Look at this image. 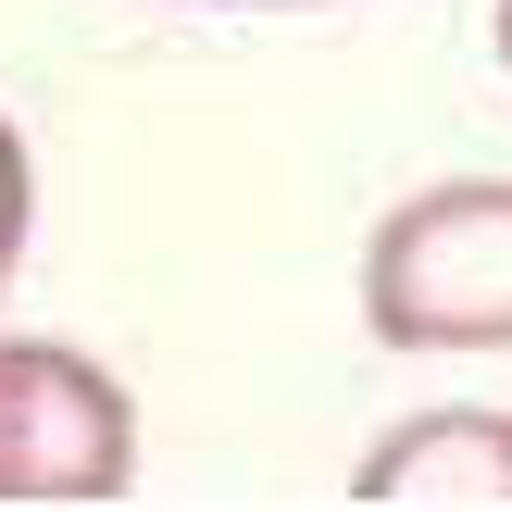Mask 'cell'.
I'll return each mask as SVG.
<instances>
[{
    "instance_id": "obj_5",
    "label": "cell",
    "mask_w": 512,
    "mask_h": 512,
    "mask_svg": "<svg viewBox=\"0 0 512 512\" xmlns=\"http://www.w3.org/2000/svg\"><path fill=\"white\" fill-rule=\"evenodd\" d=\"M200 13H300V0H200Z\"/></svg>"
},
{
    "instance_id": "obj_3",
    "label": "cell",
    "mask_w": 512,
    "mask_h": 512,
    "mask_svg": "<svg viewBox=\"0 0 512 512\" xmlns=\"http://www.w3.org/2000/svg\"><path fill=\"white\" fill-rule=\"evenodd\" d=\"M350 500L413 512V500H512V413H425L363 450Z\"/></svg>"
},
{
    "instance_id": "obj_2",
    "label": "cell",
    "mask_w": 512,
    "mask_h": 512,
    "mask_svg": "<svg viewBox=\"0 0 512 512\" xmlns=\"http://www.w3.org/2000/svg\"><path fill=\"white\" fill-rule=\"evenodd\" d=\"M138 475V413L88 350H0V500H113Z\"/></svg>"
},
{
    "instance_id": "obj_4",
    "label": "cell",
    "mask_w": 512,
    "mask_h": 512,
    "mask_svg": "<svg viewBox=\"0 0 512 512\" xmlns=\"http://www.w3.org/2000/svg\"><path fill=\"white\" fill-rule=\"evenodd\" d=\"M13 263H25V138L0 125V288H13Z\"/></svg>"
},
{
    "instance_id": "obj_6",
    "label": "cell",
    "mask_w": 512,
    "mask_h": 512,
    "mask_svg": "<svg viewBox=\"0 0 512 512\" xmlns=\"http://www.w3.org/2000/svg\"><path fill=\"white\" fill-rule=\"evenodd\" d=\"M500 63H512V0H500Z\"/></svg>"
},
{
    "instance_id": "obj_1",
    "label": "cell",
    "mask_w": 512,
    "mask_h": 512,
    "mask_svg": "<svg viewBox=\"0 0 512 512\" xmlns=\"http://www.w3.org/2000/svg\"><path fill=\"white\" fill-rule=\"evenodd\" d=\"M363 313L388 350H512V175L400 200L363 250Z\"/></svg>"
}]
</instances>
